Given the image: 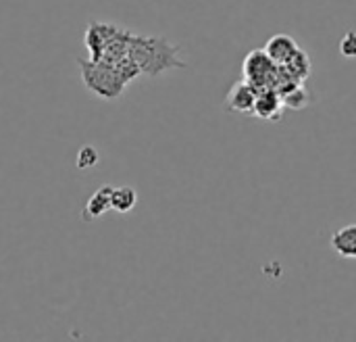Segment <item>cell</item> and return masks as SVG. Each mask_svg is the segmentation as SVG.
I'll list each match as a JSON object with an SVG mask.
<instances>
[{
  "label": "cell",
  "instance_id": "6da1fadb",
  "mask_svg": "<svg viewBox=\"0 0 356 342\" xmlns=\"http://www.w3.org/2000/svg\"><path fill=\"white\" fill-rule=\"evenodd\" d=\"M129 56L140 67V73L150 77L163 75L171 69H186V63L179 59V46L171 44L163 36H131Z\"/></svg>",
  "mask_w": 356,
  "mask_h": 342
},
{
  "label": "cell",
  "instance_id": "7a4b0ae2",
  "mask_svg": "<svg viewBox=\"0 0 356 342\" xmlns=\"http://www.w3.org/2000/svg\"><path fill=\"white\" fill-rule=\"evenodd\" d=\"M131 31L117 27L108 21H90L86 27V46L90 56L96 61H104L108 65H117L129 54Z\"/></svg>",
  "mask_w": 356,
  "mask_h": 342
},
{
  "label": "cell",
  "instance_id": "3957f363",
  "mask_svg": "<svg viewBox=\"0 0 356 342\" xmlns=\"http://www.w3.org/2000/svg\"><path fill=\"white\" fill-rule=\"evenodd\" d=\"M79 71H81V81L83 86L104 98V100H115L123 94L125 86L129 84L121 71L115 65H108L104 61H96V59H77Z\"/></svg>",
  "mask_w": 356,
  "mask_h": 342
},
{
  "label": "cell",
  "instance_id": "277c9868",
  "mask_svg": "<svg viewBox=\"0 0 356 342\" xmlns=\"http://www.w3.org/2000/svg\"><path fill=\"white\" fill-rule=\"evenodd\" d=\"M242 71H244V79H248L250 84H254L259 90L261 88H275L277 84V77H280V69L277 65L271 61V56L257 48V50H250L244 59V65H242Z\"/></svg>",
  "mask_w": 356,
  "mask_h": 342
},
{
  "label": "cell",
  "instance_id": "5b68a950",
  "mask_svg": "<svg viewBox=\"0 0 356 342\" xmlns=\"http://www.w3.org/2000/svg\"><path fill=\"white\" fill-rule=\"evenodd\" d=\"M259 88L254 84H250L248 79L236 81L225 98V111L229 113H242L248 115L254 109V100H257Z\"/></svg>",
  "mask_w": 356,
  "mask_h": 342
},
{
  "label": "cell",
  "instance_id": "8992f818",
  "mask_svg": "<svg viewBox=\"0 0 356 342\" xmlns=\"http://www.w3.org/2000/svg\"><path fill=\"white\" fill-rule=\"evenodd\" d=\"M284 113V100L275 88H261L254 100L252 115L261 121H280Z\"/></svg>",
  "mask_w": 356,
  "mask_h": 342
},
{
  "label": "cell",
  "instance_id": "52a82bcc",
  "mask_svg": "<svg viewBox=\"0 0 356 342\" xmlns=\"http://www.w3.org/2000/svg\"><path fill=\"white\" fill-rule=\"evenodd\" d=\"M111 196H113V186H111V184L100 186V188L88 199V203H86V207H83V211H81V219H83L86 224H90V221L102 217V215L111 209Z\"/></svg>",
  "mask_w": 356,
  "mask_h": 342
},
{
  "label": "cell",
  "instance_id": "ba28073f",
  "mask_svg": "<svg viewBox=\"0 0 356 342\" xmlns=\"http://www.w3.org/2000/svg\"><path fill=\"white\" fill-rule=\"evenodd\" d=\"M263 50L271 56V61H273L275 65H282V63H286L290 56L296 54L298 44H296V40H294L292 36H288V33H275V36L269 38V42L265 44Z\"/></svg>",
  "mask_w": 356,
  "mask_h": 342
},
{
  "label": "cell",
  "instance_id": "9c48e42d",
  "mask_svg": "<svg viewBox=\"0 0 356 342\" xmlns=\"http://www.w3.org/2000/svg\"><path fill=\"white\" fill-rule=\"evenodd\" d=\"M280 69V77L286 79H294V81H305L311 75V59L305 50H296L294 56H290L286 63L277 65Z\"/></svg>",
  "mask_w": 356,
  "mask_h": 342
},
{
  "label": "cell",
  "instance_id": "30bf717a",
  "mask_svg": "<svg viewBox=\"0 0 356 342\" xmlns=\"http://www.w3.org/2000/svg\"><path fill=\"white\" fill-rule=\"evenodd\" d=\"M332 249L344 257V259H355L356 261V224H348L332 234Z\"/></svg>",
  "mask_w": 356,
  "mask_h": 342
},
{
  "label": "cell",
  "instance_id": "8fae6325",
  "mask_svg": "<svg viewBox=\"0 0 356 342\" xmlns=\"http://www.w3.org/2000/svg\"><path fill=\"white\" fill-rule=\"evenodd\" d=\"M136 205H138V192H136V188H131V186L113 188L111 209H115L117 213H129Z\"/></svg>",
  "mask_w": 356,
  "mask_h": 342
},
{
  "label": "cell",
  "instance_id": "7c38bea8",
  "mask_svg": "<svg viewBox=\"0 0 356 342\" xmlns=\"http://www.w3.org/2000/svg\"><path fill=\"white\" fill-rule=\"evenodd\" d=\"M98 161H100L98 150H96L94 146L88 144V146H81V148H79L75 165H77V169H92V167L98 165Z\"/></svg>",
  "mask_w": 356,
  "mask_h": 342
},
{
  "label": "cell",
  "instance_id": "4fadbf2b",
  "mask_svg": "<svg viewBox=\"0 0 356 342\" xmlns=\"http://www.w3.org/2000/svg\"><path fill=\"white\" fill-rule=\"evenodd\" d=\"M340 54L344 59H356V31H346L340 40Z\"/></svg>",
  "mask_w": 356,
  "mask_h": 342
}]
</instances>
